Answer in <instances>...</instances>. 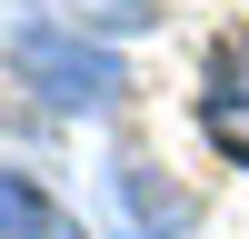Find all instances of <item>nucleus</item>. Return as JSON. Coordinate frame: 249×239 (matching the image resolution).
Returning a JSON list of instances; mask_svg holds the SVG:
<instances>
[{"label":"nucleus","mask_w":249,"mask_h":239,"mask_svg":"<svg viewBox=\"0 0 249 239\" xmlns=\"http://www.w3.org/2000/svg\"><path fill=\"white\" fill-rule=\"evenodd\" d=\"M210 120H219V139L249 159V50H230V60H219V100H210Z\"/></svg>","instance_id":"nucleus-1"}]
</instances>
